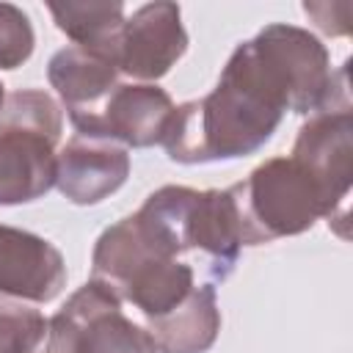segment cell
Listing matches in <instances>:
<instances>
[{"mask_svg":"<svg viewBox=\"0 0 353 353\" xmlns=\"http://www.w3.org/2000/svg\"><path fill=\"white\" fill-rule=\"evenodd\" d=\"M88 353H157V350L146 328L135 325L130 317H124L121 309H116L97 323Z\"/></svg>","mask_w":353,"mask_h":353,"instance_id":"obj_15","label":"cell"},{"mask_svg":"<svg viewBox=\"0 0 353 353\" xmlns=\"http://www.w3.org/2000/svg\"><path fill=\"white\" fill-rule=\"evenodd\" d=\"M182 11L176 3H146L130 19H124L116 69L138 80H160L188 50V33L182 28Z\"/></svg>","mask_w":353,"mask_h":353,"instance_id":"obj_6","label":"cell"},{"mask_svg":"<svg viewBox=\"0 0 353 353\" xmlns=\"http://www.w3.org/2000/svg\"><path fill=\"white\" fill-rule=\"evenodd\" d=\"M47 77L50 85L58 91L61 102L66 105L69 119L91 113L119 85L116 63L77 44L63 47L50 58Z\"/></svg>","mask_w":353,"mask_h":353,"instance_id":"obj_10","label":"cell"},{"mask_svg":"<svg viewBox=\"0 0 353 353\" xmlns=\"http://www.w3.org/2000/svg\"><path fill=\"white\" fill-rule=\"evenodd\" d=\"M171 97L149 83L116 85L91 113L69 119L77 135L113 141L132 149H146L163 143L168 121L174 116Z\"/></svg>","mask_w":353,"mask_h":353,"instance_id":"obj_5","label":"cell"},{"mask_svg":"<svg viewBox=\"0 0 353 353\" xmlns=\"http://www.w3.org/2000/svg\"><path fill=\"white\" fill-rule=\"evenodd\" d=\"M295 163L320 185L336 221H347V193L353 179V116L350 105H328L309 116L292 143Z\"/></svg>","mask_w":353,"mask_h":353,"instance_id":"obj_4","label":"cell"},{"mask_svg":"<svg viewBox=\"0 0 353 353\" xmlns=\"http://www.w3.org/2000/svg\"><path fill=\"white\" fill-rule=\"evenodd\" d=\"M63 284L66 262L50 240L0 223V295L47 303Z\"/></svg>","mask_w":353,"mask_h":353,"instance_id":"obj_7","label":"cell"},{"mask_svg":"<svg viewBox=\"0 0 353 353\" xmlns=\"http://www.w3.org/2000/svg\"><path fill=\"white\" fill-rule=\"evenodd\" d=\"M292 110V91L268 50L248 39L229 55L218 85L174 108L163 146L174 163L237 160L262 149Z\"/></svg>","mask_w":353,"mask_h":353,"instance_id":"obj_1","label":"cell"},{"mask_svg":"<svg viewBox=\"0 0 353 353\" xmlns=\"http://www.w3.org/2000/svg\"><path fill=\"white\" fill-rule=\"evenodd\" d=\"M58 30L77 47L91 50L108 61L116 58L119 36L124 28L121 3H47Z\"/></svg>","mask_w":353,"mask_h":353,"instance_id":"obj_13","label":"cell"},{"mask_svg":"<svg viewBox=\"0 0 353 353\" xmlns=\"http://www.w3.org/2000/svg\"><path fill=\"white\" fill-rule=\"evenodd\" d=\"M130 176L124 146L102 138L74 135L55 157V188L72 204H99Z\"/></svg>","mask_w":353,"mask_h":353,"instance_id":"obj_8","label":"cell"},{"mask_svg":"<svg viewBox=\"0 0 353 353\" xmlns=\"http://www.w3.org/2000/svg\"><path fill=\"white\" fill-rule=\"evenodd\" d=\"M221 331L215 287H193L190 295L171 312L146 320V334L157 353H207Z\"/></svg>","mask_w":353,"mask_h":353,"instance_id":"obj_9","label":"cell"},{"mask_svg":"<svg viewBox=\"0 0 353 353\" xmlns=\"http://www.w3.org/2000/svg\"><path fill=\"white\" fill-rule=\"evenodd\" d=\"M121 309V298L97 279H88L52 320H47V336L39 353H88L97 323Z\"/></svg>","mask_w":353,"mask_h":353,"instance_id":"obj_11","label":"cell"},{"mask_svg":"<svg viewBox=\"0 0 353 353\" xmlns=\"http://www.w3.org/2000/svg\"><path fill=\"white\" fill-rule=\"evenodd\" d=\"M232 199L240 218L243 245H259L279 237H292L314 226V221H336L320 185L292 157L259 163L243 182L232 185Z\"/></svg>","mask_w":353,"mask_h":353,"instance_id":"obj_2","label":"cell"},{"mask_svg":"<svg viewBox=\"0 0 353 353\" xmlns=\"http://www.w3.org/2000/svg\"><path fill=\"white\" fill-rule=\"evenodd\" d=\"M47 336V320L19 298L0 295V353H39Z\"/></svg>","mask_w":353,"mask_h":353,"instance_id":"obj_14","label":"cell"},{"mask_svg":"<svg viewBox=\"0 0 353 353\" xmlns=\"http://www.w3.org/2000/svg\"><path fill=\"white\" fill-rule=\"evenodd\" d=\"M36 36L28 14L11 3H0V69L22 66L33 52Z\"/></svg>","mask_w":353,"mask_h":353,"instance_id":"obj_16","label":"cell"},{"mask_svg":"<svg viewBox=\"0 0 353 353\" xmlns=\"http://www.w3.org/2000/svg\"><path fill=\"white\" fill-rule=\"evenodd\" d=\"M193 268L179 259H152L116 287L121 301H130L146 320L179 306L193 290Z\"/></svg>","mask_w":353,"mask_h":353,"instance_id":"obj_12","label":"cell"},{"mask_svg":"<svg viewBox=\"0 0 353 353\" xmlns=\"http://www.w3.org/2000/svg\"><path fill=\"white\" fill-rule=\"evenodd\" d=\"M63 116L58 102L39 88L6 97L0 110V204H22L55 185V146Z\"/></svg>","mask_w":353,"mask_h":353,"instance_id":"obj_3","label":"cell"},{"mask_svg":"<svg viewBox=\"0 0 353 353\" xmlns=\"http://www.w3.org/2000/svg\"><path fill=\"white\" fill-rule=\"evenodd\" d=\"M3 102H6V91H3V83H0V110H3Z\"/></svg>","mask_w":353,"mask_h":353,"instance_id":"obj_17","label":"cell"}]
</instances>
